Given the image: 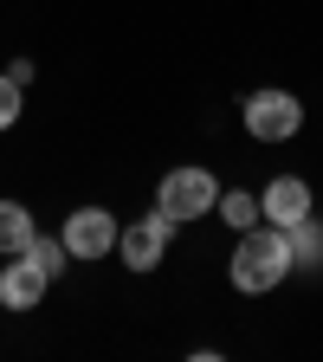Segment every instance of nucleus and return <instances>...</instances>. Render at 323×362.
I'll list each match as a JSON object with an SVG mask.
<instances>
[{
  "instance_id": "1",
  "label": "nucleus",
  "mask_w": 323,
  "mask_h": 362,
  "mask_svg": "<svg viewBox=\"0 0 323 362\" xmlns=\"http://www.w3.org/2000/svg\"><path fill=\"white\" fill-rule=\"evenodd\" d=\"M291 272H298V265H291V233H285V226H271V220H259V226H246V233H240L226 279H233L240 298H265V291H278Z\"/></svg>"
},
{
  "instance_id": "2",
  "label": "nucleus",
  "mask_w": 323,
  "mask_h": 362,
  "mask_svg": "<svg viewBox=\"0 0 323 362\" xmlns=\"http://www.w3.org/2000/svg\"><path fill=\"white\" fill-rule=\"evenodd\" d=\"M213 201H220V181H213V168H201V162L168 168V175H162V188H155V207H162L175 226L207 220V214H213Z\"/></svg>"
},
{
  "instance_id": "3",
  "label": "nucleus",
  "mask_w": 323,
  "mask_h": 362,
  "mask_svg": "<svg viewBox=\"0 0 323 362\" xmlns=\"http://www.w3.org/2000/svg\"><path fill=\"white\" fill-rule=\"evenodd\" d=\"M298 129H304L298 90L265 84V90H252V98H246V136H252V143H291Z\"/></svg>"
},
{
  "instance_id": "4",
  "label": "nucleus",
  "mask_w": 323,
  "mask_h": 362,
  "mask_svg": "<svg viewBox=\"0 0 323 362\" xmlns=\"http://www.w3.org/2000/svg\"><path fill=\"white\" fill-rule=\"evenodd\" d=\"M168 246H175V220L162 214V207H149L143 220H129L123 233H117V259L143 279V272H155L162 259H168Z\"/></svg>"
},
{
  "instance_id": "5",
  "label": "nucleus",
  "mask_w": 323,
  "mask_h": 362,
  "mask_svg": "<svg viewBox=\"0 0 323 362\" xmlns=\"http://www.w3.org/2000/svg\"><path fill=\"white\" fill-rule=\"evenodd\" d=\"M117 214L110 207H71L65 214V226H59V240H65V252L71 259H104V252H117Z\"/></svg>"
},
{
  "instance_id": "6",
  "label": "nucleus",
  "mask_w": 323,
  "mask_h": 362,
  "mask_svg": "<svg viewBox=\"0 0 323 362\" xmlns=\"http://www.w3.org/2000/svg\"><path fill=\"white\" fill-rule=\"evenodd\" d=\"M259 214H265L271 226H298L304 214H317L310 181H304V175H271V181H265V194H259Z\"/></svg>"
},
{
  "instance_id": "7",
  "label": "nucleus",
  "mask_w": 323,
  "mask_h": 362,
  "mask_svg": "<svg viewBox=\"0 0 323 362\" xmlns=\"http://www.w3.org/2000/svg\"><path fill=\"white\" fill-rule=\"evenodd\" d=\"M45 285H52V279H45L26 252H13L7 265H0V310H33L45 298Z\"/></svg>"
},
{
  "instance_id": "8",
  "label": "nucleus",
  "mask_w": 323,
  "mask_h": 362,
  "mask_svg": "<svg viewBox=\"0 0 323 362\" xmlns=\"http://www.w3.org/2000/svg\"><path fill=\"white\" fill-rule=\"evenodd\" d=\"M33 233H39L33 207H26V201H0V259L26 252V246H33Z\"/></svg>"
},
{
  "instance_id": "9",
  "label": "nucleus",
  "mask_w": 323,
  "mask_h": 362,
  "mask_svg": "<svg viewBox=\"0 0 323 362\" xmlns=\"http://www.w3.org/2000/svg\"><path fill=\"white\" fill-rule=\"evenodd\" d=\"M285 233H291V265H298V272H317V265H323V220L304 214L298 226H285Z\"/></svg>"
},
{
  "instance_id": "10",
  "label": "nucleus",
  "mask_w": 323,
  "mask_h": 362,
  "mask_svg": "<svg viewBox=\"0 0 323 362\" xmlns=\"http://www.w3.org/2000/svg\"><path fill=\"white\" fill-rule=\"evenodd\" d=\"M213 214L233 226V233H246V226H259V220H265V214H259V194H246V188H220Z\"/></svg>"
},
{
  "instance_id": "11",
  "label": "nucleus",
  "mask_w": 323,
  "mask_h": 362,
  "mask_svg": "<svg viewBox=\"0 0 323 362\" xmlns=\"http://www.w3.org/2000/svg\"><path fill=\"white\" fill-rule=\"evenodd\" d=\"M26 259H33L39 272H45V279H59V272H65V259H71V252H65V240H59V233H33V246H26Z\"/></svg>"
},
{
  "instance_id": "12",
  "label": "nucleus",
  "mask_w": 323,
  "mask_h": 362,
  "mask_svg": "<svg viewBox=\"0 0 323 362\" xmlns=\"http://www.w3.org/2000/svg\"><path fill=\"white\" fill-rule=\"evenodd\" d=\"M20 110H26V84H13L7 71H0V129H13Z\"/></svg>"
}]
</instances>
